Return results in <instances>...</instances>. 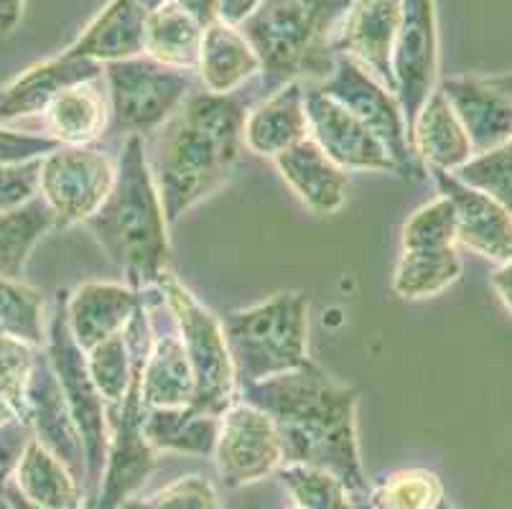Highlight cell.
Masks as SVG:
<instances>
[{
  "mask_svg": "<svg viewBox=\"0 0 512 509\" xmlns=\"http://www.w3.org/2000/svg\"><path fill=\"white\" fill-rule=\"evenodd\" d=\"M186 16H192L202 28L220 21V0H171Z\"/></svg>",
  "mask_w": 512,
  "mask_h": 509,
  "instance_id": "obj_43",
  "label": "cell"
},
{
  "mask_svg": "<svg viewBox=\"0 0 512 509\" xmlns=\"http://www.w3.org/2000/svg\"><path fill=\"white\" fill-rule=\"evenodd\" d=\"M0 509H13L11 502L6 499V494H3V489H0Z\"/></svg>",
  "mask_w": 512,
  "mask_h": 509,
  "instance_id": "obj_50",
  "label": "cell"
},
{
  "mask_svg": "<svg viewBox=\"0 0 512 509\" xmlns=\"http://www.w3.org/2000/svg\"><path fill=\"white\" fill-rule=\"evenodd\" d=\"M44 130L49 138L62 146H90L100 138L110 120L107 92L102 90V77L87 79L59 92L41 112Z\"/></svg>",
  "mask_w": 512,
  "mask_h": 509,
  "instance_id": "obj_26",
  "label": "cell"
},
{
  "mask_svg": "<svg viewBox=\"0 0 512 509\" xmlns=\"http://www.w3.org/2000/svg\"><path fill=\"white\" fill-rule=\"evenodd\" d=\"M23 420L29 423L34 438L51 454L57 456L64 466L74 474L79 484H85V448L74 426L64 392L59 387L54 367L49 357L36 352L34 367H31L29 385L23 395Z\"/></svg>",
  "mask_w": 512,
  "mask_h": 509,
  "instance_id": "obj_16",
  "label": "cell"
},
{
  "mask_svg": "<svg viewBox=\"0 0 512 509\" xmlns=\"http://www.w3.org/2000/svg\"><path fill=\"white\" fill-rule=\"evenodd\" d=\"M41 161L44 158L0 166V212L21 209L41 196Z\"/></svg>",
  "mask_w": 512,
  "mask_h": 509,
  "instance_id": "obj_40",
  "label": "cell"
},
{
  "mask_svg": "<svg viewBox=\"0 0 512 509\" xmlns=\"http://www.w3.org/2000/svg\"><path fill=\"white\" fill-rule=\"evenodd\" d=\"M169 0H110L64 56L92 59L97 64L118 62L143 54V34L153 11Z\"/></svg>",
  "mask_w": 512,
  "mask_h": 509,
  "instance_id": "obj_18",
  "label": "cell"
},
{
  "mask_svg": "<svg viewBox=\"0 0 512 509\" xmlns=\"http://www.w3.org/2000/svg\"><path fill=\"white\" fill-rule=\"evenodd\" d=\"M143 303V293L118 283H82L67 298V319L74 342L82 352H92L110 336L125 331Z\"/></svg>",
  "mask_w": 512,
  "mask_h": 509,
  "instance_id": "obj_19",
  "label": "cell"
},
{
  "mask_svg": "<svg viewBox=\"0 0 512 509\" xmlns=\"http://www.w3.org/2000/svg\"><path fill=\"white\" fill-rule=\"evenodd\" d=\"M242 403L271 415L281 438L283 464L329 469L362 497L370 487L357 443L360 395L321 370L316 362L283 375L237 385Z\"/></svg>",
  "mask_w": 512,
  "mask_h": 509,
  "instance_id": "obj_1",
  "label": "cell"
},
{
  "mask_svg": "<svg viewBox=\"0 0 512 509\" xmlns=\"http://www.w3.org/2000/svg\"><path fill=\"white\" fill-rule=\"evenodd\" d=\"M141 135H130L115 166L113 189L85 222L133 291H153L169 275L171 245Z\"/></svg>",
  "mask_w": 512,
  "mask_h": 509,
  "instance_id": "obj_3",
  "label": "cell"
},
{
  "mask_svg": "<svg viewBox=\"0 0 512 509\" xmlns=\"http://www.w3.org/2000/svg\"><path fill=\"white\" fill-rule=\"evenodd\" d=\"M59 146L62 143L49 138V135L21 133V130H11L6 125H0V166L36 161V158L54 153Z\"/></svg>",
  "mask_w": 512,
  "mask_h": 509,
  "instance_id": "obj_41",
  "label": "cell"
},
{
  "mask_svg": "<svg viewBox=\"0 0 512 509\" xmlns=\"http://www.w3.org/2000/svg\"><path fill=\"white\" fill-rule=\"evenodd\" d=\"M492 286H495L497 296L502 298V303L512 311V260L495 270V275H492Z\"/></svg>",
  "mask_w": 512,
  "mask_h": 509,
  "instance_id": "obj_46",
  "label": "cell"
},
{
  "mask_svg": "<svg viewBox=\"0 0 512 509\" xmlns=\"http://www.w3.org/2000/svg\"><path fill=\"white\" fill-rule=\"evenodd\" d=\"M222 415L204 413L194 405L181 408H146L143 433L153 451L209 456L220 436Z\"/></svg>",
  "mask_w": 512,
  "mask_h": 509,
  "instance_id": "obj_28",
  "label": "cell"
},
{
  "mask_svg": "<svg viewBox=\"0 0 512 509\" xmlns=\"http://www.w3.org/2000/svg\"><path fill=\"white\" fill-rule=\"evenodd\" d=\"M26 0H0V34H13L23 16Z\"/></svg>",
  "mask_w": 512,
  "mask_h": 509,
  "instance_id": "obj_45",
  "label": "cell"
},
{
  "mask_svg": "<svg viewBox=\"0 0 512 509\" xmlns=\"http://www.w3.org/2000/svg\"><path fill=\"white\" fill-rule=\"evenodd\" d=\"M245 118L237 95L202 90L161 125L151 174L169 224L230 176L245 143Z\"/></svg>",
  "mask_w": 512,
  "mask_h": 509,
  "instance_id": "obj_2",
  "label": "cell"
},
{
  "mask_svg": "<svg viewBox=\"0 0 512 509\" xmlns=\"http://www.w3.org/2000/svg\"><path fill=\"white\" fill-rule=\"evenodd\" d=\"M428 176L439 186L456 214V242L479 252L497 265L512 260V214L490 194L467 186L451 171L428 168Z\"/></svg>",
  "mask_w": 512,
  "mask_h": 509,
  "instance_id": "obj_17",
  "label": "cell"
},
{
  "mask_svg": "<svg viewBox=\"0 0 512 509\" xmlns=\"http://www.w3.org/2000/svg\"><path fill=\"white\" fill-rule=\"evenodd\" d=\"M283 181L296 191L301 202L319 214H334L347 199V171L339 168L311 138L273 158Z\"/></svg>",
  "mask_w": 512,
  "mask_h": 509,
  "instance_id": "obj_23",
  "label": "cell"
},
{
  "mask_svg": "<svg viewBox=\"0 0 512 509\" xmlns=\"http://www.w3.org/2000/svg\"><path fill=\"white\" fill-rule=\"evenodd\" d=\"M355 509H454L444 484L428 469H400L380 476L355 497Z\"/></svg>",
  "mask_w": 512,
  "mask_h": 509,
  "instance_id": "obj_31",
  "label": "cell"
},
{
  "mask_svg": "<svg viewBox=\"0 0 512 509\" xmlns=\"http://www.w3.org/2000/svg\"><path fill=\"white\" fill-rule=\"evenodd\" d=\"M237 385L258 382L309 362V306L301 293H278L235 311L222 324Z\"/></svg>",
  "mask_w": 512,
  "mask_h": 509,
  "instance_id": "obj_5",
  "label": "cell"
},
{
  "mask_svg": "<svg viewBox=\"0 0 512 509\" xmlns=\"http://www.w3.org/2000/svg\"><path fill=\"white\" fill-rule=\"evenodd\" d=\"M18 418H21V415H18V410L13 408L6 398H0V426H6V423H11V420H18Z\"/></svg>",
  "mask_w": 512,
  "mask_h": 509,
  "instance_id": "obj_49",
  "label": "cell"
},
{
  "mask_svg": "<svg viewBox=\"0 0 512 509\" xmlns=\"http://www.w3.org/2000/svg\"><path fill=\"white\" fill-rule=\"evenodd\" d=\"M400 0H352L332 36V54L349 56L395 95L393 46Z\"/></svg>",
  "mask_w": 512,
  "mask_h": 509,
  "instance_id": "obj_15",
  "label": "cell"
},
{
  "mask_svg": "<svg viewBox=\"0 0 512 509\" xmlns=\"http://www.w3.org/2000/svg\"><path fill=\"white\" fill-rule=\"evenodd\" d=\"M395 97L406 118L408 135L423 102L439 77V28L436 0H400V26L393 46Z\"/></svg>",
  "mask_w": 512,
  "mask_h": 509,
  "instance_id": "obj_12",
  "label": "cell"
},
{
  "mask_svg": "<svg viewBox=\"0 0 512 509\" xmlns=\"http://www.w3.org/2000/svg\"><path fill=\"white\" fill-rule=\"evenodd\" d=\"M31 438H34V431L21 418L11 420L6 426H0V489L13 479Z\"/></svg>",
  "mask_w": 512,
  "mask_h": 509,
  "instance_id": "obj_42",
  "label": "cell"
},
{
  "mask_svg": "<svg viewBox=\"0 0 512 509\" xmlns=\"http://www.w3.org/2000/svg\"><path fill=\"white\" fill-rule=\"evenodd\" d=\"M309 138L344 171H383L398 174L383 140L367 125L327 97L319 87H304Z\"/></svg>",
  "mask_w": 512,
  "mask_h": 509,
  "instance_id": "obj_14",
  "label": "cell"
},
{
  "mask_svg": "<svg viewBox=\"0 0 512 509\" xmlns=\"http://www.w3.org/2000/svg\"><path fill=\"white\" fill-rule=\"evenodd\" d=\"M192 69H176L138 54L102 64L110 120L118 135H143L158 130L192 95Z\"/></svg>",
  "mask_w": 512,
  "mask_h": 509,
  "instance_id": "obj_7",
  "label": "cell"
},
{
  "mask_svg": "<svg viewBox=\"0 0 512 509\" xmlns=\"http://www.w3.org/2000/svg\"><path fill=\"white\" fill-rule=\"evenodd\" d=\"M36 352L39 349L26 347V344L0 336V398H6L18 410L21 418L23 395H26V385H29Z\"/></svg>",
  "mask_w": 512,
  "mask_h": 509,
  "instance_id": "obj_39",
  "label": "cell"
},
{
  "mask_svg": "<svg viewBox=\"0 0 512 509\" xmlns=\"http://www.w3.org/2000/svg\"><path fill=\"white\" fill-rule=\"evenodd\" d=\"M260 0H220V21L230 26H240L248 16H253Z\"/></svg>",
  "mask_w": 512,
  "mask_h": 509,
  "instance_id": "obj_44",
  "label": "cell"
},
{
  "mask_svg": "<svg viewBox=\"0 0 512 509\" xmlns=\"http://www.w3.org/2000/svg\"><path fill=\"white\" fill-rule=\"evenodd\" d=\"M67 298L69 293H57L54 314H51L49 336H46V357H49L64 400L69 405L74 426H77L82 448H85V509H92L102 487L107 461V405L97 390L95 380L87 367V354L77 347L67 319Z\"/></svg>",
  "mask_w": 512,
  "mask_h": 509,
  "instance_id": "obj_6",
  "label": "cell"
},
{
  "mask_svg": "<svg viewBox=\"0 0 512 509\" xmlns=\"http://www.w3.org/2000/svg\"><path fill=\"white\" fill-rule=\"evenodd\" d=\"M276 474L299 509H355V497L334 471L283 464Z\"/></svg>",
  "mask_w": 512,
  "mask_h": 509,
  "instance_id": "obj_35",
  "label": "cell"
},
{
  "mask_svg": "<svg viewBox=\"0 0 512 509\" xmlns=\"http://www.w3.org/2000/svg\"><path fill=\"white\" fill-rule=\"evenodd\" d=\"M400 250H449L456 245V214L446 196L423 204L403 227Z\"/></svg>",
  "mask_w": 512,
  "mask_h": 509,
  "instance_id": "obj_37",
  "label": "cell"
},
{
  "mask_svg": "<svg viewBox=\"0 0 512 509\" xmlns=\"http://www.w3.org/2000/svg\"><path fill=\"white\" fill-rule=\"evenodd\" d=\"M3 494H6V499L11 502L13 509H44V507H36V504H31L29 499L23 497V494L13 487V482H8L6 487H3Z\"/></svg>",
  "mask_w": 512,
  "mask_h": 509,
  "instance_id": "obj_48",
  "label": "cell"
},
{
  "mask_svg": "<svg viewBox=\"0 0 512 509\" xmlns=\"http://www.w3.org/2000/svg\"><path fill=\"white\" fill-rule=\"evenodd\" d=\"M214 461L230 489L276 474L283 466V451L271 415L255 405L235 400L222 413Z\"/></svg>",
  "mask_w": 512,
  "mask_h": 509,
  "instance_id": "obj_13",
  "label": "cell"
},
{
  "mask_svg": "<svg viewBox=\"0 0 512 509\" xmlns=\"http://www.w3.org/2000/svg\"><path fill=\"white\" fill-rule=\"evenodd\" d=\"M288 509H299V507H296V504H293V507H288Z\"/></svg>",
  "mask_w": 512,
  "mask_h": 509,
  "instance_id": "obj_51",
  "label": "cell"
},
{
  "mask_svg": "<svg viewBox=\"0 0 512 509\" xmlns=\"http://www.w3.org/2000/svg\"><path fill=\"white\" fill-rule=\"evenodd\" d=\"M462 275V258L449 250H400L393 273V291L406 301L436 296L454 286Z\"/></svg>",
  "mask_w": 512,
  "mask_h": 509,
  "instance_id": "obj_32",
  "label": "cell"
},
{
  "mask_svg": "<svg viewBox=\"0 0 512 509\" xmlns=\"http://www.w3.org/2000/svg\"><path fill=\"white\" fill-rule=\"evenodd\" d=\"M97 77H102V64L92 59H72L59 54L49 62L36 64L11 84L0 87V125L36 118V115L41 118V112L59 92Z\"/></svg>",
  "mask_w": 512,
  "mask_h": 509,
  "instance_id": "obj_20",
  "label": "cell"
},
{
  "mask_svg": "<svg viewBox=\"0 0 512 509\" xmlns=\"http://www.w3.org/2000/svg\"><path fill=\"white\" fill-rule=\"evenodd\" d=\"M13 487L29 499L31 504L44 509H85V494L82 484L74 479L72 471L51 454L49 448L41 446L36 438L26 446L13 474Z\"/></svg>",
  "mask_w": 512,
  "mask_h": 509,
  "instance_id": "obj_29",
  "label": "cell"
},
{
  "mask_svg": "<svg viewBox=\"0 0 512 509\" xmlns=\"http://www.w3.org/2000/svg\"><path fill=\"white\" fill-rule=\"evenodd\" d=\"M411 146L426 168H441L451 174L474 156L467 133L441 87H436L418 110L411 125Z\"/></svg>",
  "mask_w": 512,
  "mask_h": 509,
  "instance_id": "obj_25",
  "label": "cell"
},
{
  "mask_svg": "<svg viewBox=\"0 0 512 509\" xmlns=\"http://www.w3.org/2000/svg\"><path fill=\"white\" fill-rule=\"evenodd\" d=\"M439 87L454 107L474 156L512 138V105L482 77H449Z\"/></svg>",
  "mask_w": 512,
  "mask_h": 509,
  "instance_id": "obj_21",
  "label": "cell"
},
{
  "mask_svg": "<svg viewBox=\"0 0 512 509\" xmlns=\"http://www.w3.org/2000/svg\"><path fill=\"white\" fill-rule=\"evenodd\" d=\"M454 176L467 186L490 194L512 214V138L482 156H472L462 168H456Z\"/></svg>",
  "mask_w": 512,
  "mask_h": 509,
  "instance_id": "obj_36",
  "label": "cell"
},
{
  "mask_svg": "<svg viewBox=\"0 0 512 509\" xmlns=\"http://www.w3.org/2000/svg\"><path fill=\"white\" fill-rule=\"evenodd\" d=\"M115 181L113 161L90 146H59L41 161V199L54 224H85L107 199Z\"/></svg>",
  "mask_w": 512,
  "mask_h": 509,
  "instance_id": "obj_11",
  "label": "cell"
},
{
  "mask_svg": "<svg viewBox=\"0 0 512 509\" xmlns=\"http://www.w3.org/2000/svg\"><path fill=\"white\" fill-rule=\"evenodd\" d=\"M120 509H222L220 494L209 479L186 474L146 499H128Z\"/></svg>",
  "mask_w": 512,
  "mask_h": 509,
  "instance_id": "obj_38",
  "label": "cell"
},
{
  "mask_svg": "<svg viewBox=\"0 0 512 509\" xmlns=\"http://www.w3.org/2000/svg\"><path fill=\"white\" fill-rule=\"evenodd\" d=\"M304 138H309V120L304 84L299 79L271 92L245 118V146L258 156L278 158Z\"/></svg>",
  "mask_w": 512,
  "mask_h": 509,
  "instance_id": "obj_22",
  "label": "cell"
},
{
  "mask_svg": "<svg viewBox=\"0 0 512 509\" xmlns=\"http://www.w3.org/2000/svg\"><path fill=\"white\" fill-rule=\"evenodd\" d=\"M51 224H54V214L41 196L21 209L0 212V275L21 278L31 250Z\"/></svg>",
  "mask_w": 512,
  "mask_h": 509,
  "instance_id": "obj_33",
  "label": "cell"
},
{
  "mask_svg": "<svg viewBox=\"0 0 512 509\" xmlns=\"http://www.w3.org/2000/svg\"><path fill=\"white\" fill-rule=\"evenodd\" d=\"M482 79L490 84V87H495V90L500 92V95L512 105V72L495 74V77H482Z\"/></svg>",
  "mask_w": 512,
  "mask_h": 509,
  "instance_id": "obj_47",
  "label": "cell"
},
{
  "mask_svg": "<svg viewBox=\"0 0 512 509\" xmlns=\"http://www.w3.org/2000/svg\"><path fill=\"white\" fill-rule=\"evenodd\" d=\"M194 372L179 331L153 334L141 375L146 408H181L194 403Z\"/></svg>",
  "mask_w": 512,
  "mask_h": 509,
  "instance_id": "obj_27",
  "label": "cell"
},
{
  "mask_svg": "<svg viewBox=\"0 0 512 509\" xmlns=\"http://www.w3.org/2000/svg\"><path fill=\"white\" fill-rule=\"evenodd\" d=\"M263 72L260 59L242 31L230 23H212L204 28L197 74L207 92L232 95L242 84Z\"/></svg>",
  "mask_w": 512,
  "mask_h": 509,
  "instance_id": "obj_24",
  "label": "cell"
},
{
  "mask_svg": "<svg viewBox=\"0 0 512 509\" xmlns=\"http://www.w3.org/2000/svg\"><path fill=\"white\" fill-rule=\"evenodd\" d=\"M0 336L41 349L44 334V298L21 278L0 275Z\"/></svg>",
  "mask_w": 512,
  "mask_h": 509,
  "instance_id": "obj_34",
  "label": "cell"
},
{
  "mask_svg": "<svg viewBox=\"0 0 512 509\" xmlns=\"http://www.w3.org/2000/svg\"><path fill=\"white\" fill-rule=\"evenodd\" d=\"M146 354L148 349H143L123 400L115 405H107V431H110V441H107V461L105 474H102V487L92 509L123 507L130 499V494L143 487V482L148 479L153 466H156V451H153L151 443L146 441V433H143L146 405H143L141 398V375Z\"/></svg>",
  "mask_w": 512,
  "mask_h": 509,
  "instance_id": "obj_10",
  "label": "cell"
},
{
  "mask_svg": "<svg viewBox=\"0 0 512 509\" xmlns=\"http://www.w3.org/2000/svg\"><path fill=\"white\" fill-rule=\"evenodd\" d=\"M352 0H260L253 16L240 23L260 59L273 92L299 79L327 54L334 28Z\"/></svg>",
  "mask_w": 512,
  "mask_h": 509,
  "instance_id": "obj_4",
  "label": "cell"
},
{
  "mask_svg": "<svg viewBox=\"0 0 512 509\" xmlns=\"http://www.w3.org/2000/svg\"><path fill=\"white\" fill-rule=\"evenodd\" d=\"M202 36L204 28L169 0L148 18L146 34H143V54L166 67L197 72Z\"/></svg>",
  "mask_w": 512,
  "mask_h": 509,
  "instance_id": "obj_30",
  "label": "cell"
},
{
  "mask_svg": "<svg viewBox=\"0 0 512 509\" xmlns=\"http://www.w3.org/2000/svg\"><path fill=\"white\" fill-rule=\"evenodd\" d=\"M158 293L164 298L169 314L174 316L176 331L192 364L194 385H197L192 405L204 413L222 415L237 398L235 367L222 324L171 273L158 283Z\"/></svg>",
  "mask_w": 512,
  "mask_h": 509,
  "instance_id": "obj_8",
  "label": "cell"
},
{
  "mask_svg": "<svg viewBox=\"0 0 512 509\" xmlns=\"http://www.w3.org/2000/svg\"><path fill=\"white\" fill-rule=\"evenodd\" d=\"M316 87L334 102H339L344 110L352 112L362 125H367L377 138L383 140V146L388 148L403 179L421 176V166L413 153L411 135H408L398 97L377 82L365 67L352 62L349 56L334 54L332 69L327 72L324 82Z\"/></svg>",
  "mask_w": 512,
  "mask_h": 509,
  "instance_id": "obj_9",
  "label": "cell"
}]
</instances>
